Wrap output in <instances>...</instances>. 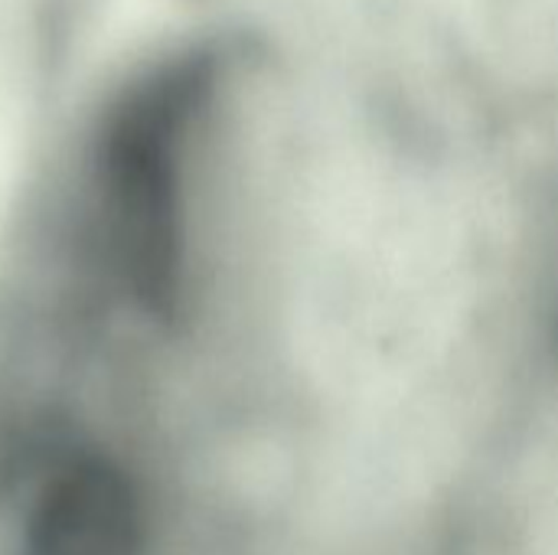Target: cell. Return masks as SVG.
Masks as SVG:
<instances>
[{
    "instance_id": "obj_1",
    "label": "cell",
    "mask_w": 558,
    "mask_h": 555,
    "mask_svg": "<svg viewBox=\"0 0 558 555\" xmlns=\"http://www.w3.org/2000/svg\"><path fill=\"white\" fill-rule=\"evenodd\" d=\"M523 46L558 62V0H481Z\"/></svg>"
}]
</instances>
